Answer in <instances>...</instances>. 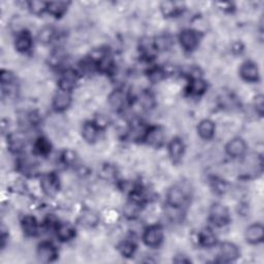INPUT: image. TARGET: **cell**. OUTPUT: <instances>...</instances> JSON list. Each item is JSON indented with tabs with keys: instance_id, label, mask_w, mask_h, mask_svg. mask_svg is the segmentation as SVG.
Returning <instances> with one entry per match:
<instances>
[{
	"instance_id": "cell-1",
	"label": "cell",
	"mask_w": 264,
	"mask_h": 264,
	"mask_svg": "<svg viewBox=\"0 0 264 264\" xmlns=\"http://www.w3.org/2000/svg\"><path fill=\"white\" fill-rule=\"evenodd\" d=\"M209 220L217 227H223L227 225L230 221L228 208L221 203L213 204L211 209H209Z\"/></svg>"
},
{
	"instance_id": "cell-2",
	"label": "cell",
	"mask_w": 264,
	"mask_h": 264,
	"mask_svg": "<svg viewBox=\"0 0 264 264\" xmlns=\"http://www.w3.org/2000/svg\"><path fill=\"white\" fill-rule=\"evenodd\" d=\"M163 238H164V234H163V230L161 227L154 225L145 229V231L143 232L142 239L144 244H147L148 247L156 248L161 244V243L163 242Z\"/></svg>"
},
{
	"instance_id": "cell-3",
	"label": "cell",
	"mask_w": 264,
	"mask_h": 264,
	"mask_svg": "<svg viewBox=\"0 0 264 264\" xmlns=\"http://www.w3.org/2000/svg\"><path fill=\"white\" fill-rule=\"evenodd\" d=\"M41 187L48 196H55L59 191V178L54 172H49L41 177Z\"/></svg>"
},
{
	"instance_id": "cell-4",
	"label": "cell",
	"mask_w": 264,
	"mask_h": 264,
	"mask_svg": "<svg viewBox=\"0 0 264 264\" xmlns=\"http://www.w3.org/2000/svg\"><path fill=\"white\" fill-rule=\"evenodd\" d=\"M58 257V252L55 245L50 242H43L39 245L38 258L40 261L49 263L55 261Z\"/></svg>"
},
{
	"instance_id": "cell-5",
	"label": "cell",
	"mask_w": 264,
	"mask_h": 264,
	"mask_svg": "<svg viewBox=\"0 0 264 264\" xmlns=\"http://www.w3.org/2000/svg\"><path fill=\"white\" fill-rule=\"evenodd\" d=\"M180 43L185 51L192 52L194 51L199 43V38L196 31L187 29L182 31L180 34Z\"/></svg>"
},
{
	"instance_id": "cell-6",
	"label": "cell",
	"mask_w": 264,
	"mask_h": 264,
	"mask_svg": "<svg viewBox=\"0 0 264 264\" xmlns=\"http://www.w3.org/2000/svg\"><path fill=\"white\" fill-rule=\"evenodd\" d=\"M240 251L232 243H223L219 249V258L222 262H231L239 258Z\"/></svg>"
},
{
	"instance_id": "cell-7",
	"label": "cell",
	"mask_w": 264,
	"mask_h": 264,
	"mask_svg": "<svg viewBox=\"0 0 264 264\" xmlns=\"http://www.w3.org/2000/svg\"><path fill=\"white\" fill-rule=\"evenodd\" d=\"M78 80H79V76L77 74V71L72 69H67L63 72L59 79V81H58L59 89L70 92V91L76 87Z\"/></svg>"
},
{
	"instance_id": "cell-8",
	"label": "cell",
	"mask_w": 264,
	"mask_h": 264,
	"mask_svg": "<svg viewBox=\"0 0 264 264\" xmlns=\"http://www.w3.org/2000/svg\"><path fill=\"white\" fill-rule=\"evenodd\" d=\"M240 75L245 81H250V83L259 81V69L257 65L251 61H247L242 64Z\"/></svg>"
},
{
	"instance_id": "cell-9",
	"label": "cell",
	"mask_w": 264,
	"mask_h": 264,
	"mask_svg": "<svg viewBox=\"0 0 264 264\" xmlns=\"http://www.w3.org/2000/svg\"><path fill=\"white\" fill-rule=\"evenodd\" d=\"M164 131L161 127H152V128H148L147 132L143 140L147 142L148 144L152 145V147H160V145L164 142Z\"/></svg>"
},
{
	"instance_id": "cell-10",
	"label": "cell",
	"mask_w": 264,
	"mask_h": 264,
	"mask_svg": "<svg viewBox=\"0 0 264 264\" xmlns=\"http://www.w3.org/2000/svg\"><path fill=\"white\" fill-rule=\"evenodd\" d=\"M245 151H247V144L241 138L231 140L226 145V152L232 158H240L244 156Z\"/></svg>"
},
{
	"instance_id": "cell-11",
	"label": "cell",
	"mask_w": 264,
	"mask_h": 264,
	"mask_svg": "<svg viewBox=\"0 0 264 264\" xmlns=\"http://www.w3.org/2000/svg\"><path fill=\"white\" fill-rule=\"evenodd\" d=\"M186 200V194L183 188L179 186L171 187L167 193V203L170 206L174 207H181L184 204Z\"/></svg>"
},
{
	"instance_id": "cell-12",
	"label": "cell",
	"mask_w": 264,
	"mask_h": 264,
	"mask_svg": "<svg viewBox=\"0 0 264 264\" xmlns=\"http://www.w3.org/2000/svg\"><path fill=\"white\" fill-rule=\"evenodd\" d=\"M264 228L261 224H253L245 230V240L250 244H256L263 241Z\"/></svg>"
},
{
	"instance_id": "cell-13",
	"label": "cell",
	"mask_w": 264,
	"mask_h": 264,
	"mask_svg": "<svg viewBox=\"0 0 264 264\" xmlns=\"http://www.w3.org/2000/svg\"><path fill=\"white\" fill-rule=\"evenodd\" d=\"M70 102H71L70 92L60 90L58 91V93L55 95V97H54L53 106L57 112H63L65 111L66 108H68Z\"/></svg>"
},
{
	"instance_id": "cell-14",
	"label": "cell",
	"mask_w": 264,
	"mask_h": 264,
	"mask_svg": "<svg viewBox=\"0 0 264 264\" xmlns=\"http://www.w3.org/2000/svg\"><path fill=\"white\" fill-rule=\"evenodd\" d=\"M168 152L172 161L179 162L182 159V157H183L185 152V145L183 141L179 138L172 139L168 145Z\"/></svg>"
},
{
	"instance_id": "cell-15",
	"label": "cell",
	"mask_w": 264,
	"mask_h": 264,
	"mask_svg": "<svg viewBox=\"0 0 264 264\" xmlns=\"http://www.w3.org/2000/svg\"><path fill=\"white\" fill-rule=\"evenodd\" d=\"M15 47L17 51L21 53L28 52L32 47V38L28 31H22L18 33L16 41H15Z\"/></svg>"
},
{
	"instance_id": "cell-16",
	"label": "cell",
	"mask_w": 264,
	"mask_h": 264,
	"mask_svg": "<svg viewBox=\"0 0 264 264\" xmlns=\"http://www.w3.org/2000/svg\"><path fill=\"white\" fill-rule=\"evenodd\" d=\"M56 233L61 242H69L76 236V229L69 223H61L56 226Z\"/></svg>"
},
{
	"instance_id": "cell-17",
	"label": "cell",
	"mask_w": 264,
	"mask_h": 264,
	"mask_svg": "<svg viewBox=\"0 0 264 264\" xmlns=\"http://www.w3.org/2000/svg\"><path fill=\"white\" fill-rule=\"evenodd\" d=\"M108 102L115 111H122L127 102V96L122 90H115L108 97Z\"/></svg>"
},
{
	"instance_id": "cell-18",
	"label": "cell",
	"mask_w": 264,
	"mask_h": 264,
	"mask_svg": "<svg viewBox=\"0 0 264 264\" xmlns=\"http://www.w3.org/2000/svg\"><path fill=\"white\" fill-rule=\"evenodd\" d=\"M198 243L205 248H211L217 244V236L211 228H204L198 233Z\"/></svg>"
},
{
	"instance_id": "cell-19",
	"label": "cell",
	"mask_w": 264,
	"mask_h": 264,
	"mask_svg": "<svg viewBox=\"0 0 264 264\" xmlns=\"http://www.w3.org/2000/svg\"><path fill=\"white\" fill-rule=\"evenodd\" d=\"M83 138L87 142H94L99 134V126L95 122H86L81 130Z\"/></svg>"
},
{
	"instance_id": "cell-20",
	"label": "cell",
	"mask_w": 264,
	"mask_h": 264,
	"mask_svg": "<svg viewBox=\"0 0 264 264\" xmlns=\"http://www.w3.org/2000/svg\"><path fill=\"white\" fill-rule=\"evenodd\" d=\"M215 130H216L215 124L211 120H203L198 124V127H197L198 134H199L200 138L203 139V140L213 139V136L215 134Z\"/></svg>"
},
{
	"instance_id": "cell-21",
	"label": "cell",
	"mask_w": 264,
	"mask_h": 264,
	"mask_svg": "<svg viewBox=\"0 0 264 264\" xmlns=\"http://www.w3.org/2000/svg\"><path fill=\"white\" fill-rule=\"evenodd\" d=\"M22 229L23 231L29 236H34L38 234L39 232V223L36 221V219L32 216H25L22 222Z\"/></svg>"
},
{
	"instance_id": "cell-22",
	"label": "cell",
	"mask_w": 264,
	"mask_h": 264,
	"mask_svg": "<svg viewBox=\"0 0 264 264\" xmlns=\"http://www.w3.org/2000/svg\"><path fill=\"white\" fill-rule=\"evenodd\" d=\"M207 85L205 83V81H203L202 78H193L190 80L189 83V93L192 95H202L206 91Z\"/></svg>"
},
{
	"instance_id": "cell-23",
	"label": "cell",
	"mask_w": 264,
	"mask_h": 264,
	"mask_svg": "<svg viewBox=\"0 0 264 264\" xmlns=\"http://www.w3.org/2000/svg\"><path fill=\"white\" fill-rule=\"evenodd\" d=\"M140 211H141V200L135 198L127 203L124 207V214L126 215V217L130 218V219H134V218L139 215Z\"/></svg>"
},
{
	"instance_id": "cell-24",
	"label": "cell",
	"mask_w": 264,
	"mask_h": 264,
	"mask_svg": "<svg viewBox=\"0 0 264 264\" xmlns=\"http://www.w3.org/2000/svg\"><path fill=\"white\" fill-rule=\"evenodd\" d=\"M67 6H68V3L64 1L50 2L47 5V12L50 13L52 16H55L58 18L66 12Z\"/></svg>"
},
{
	"instance_id": "cell-25",
	"label": "cell",
	"mask_w": 264,
	"mask_h": 264,
	"mask_svg": "<svg viewBox=\"0 0 264 264\" xmlns=\"http://www.w3.org/2000/svg\"><path fill=\"white\" fill-rule=\"evenodd\" d=\"M52 145L50 142L45 138H39L36 140L34 143V150L39 155H42V156H47L51 153Z\"/></svg>"
},
{
	"instance_id": "cell-26",
	"label": "cell",
	"mask_w": 264,
	"mask_h": 264,
	"mask_svg": "<svg viewBox=\"0 0 264 264\" xmlns=\"http://www.w3.org/2000/svg\"><path fill=\"white\" fill-rule=\"evenodd\" d=\"M156 51H167L172 44V41L168 35H159L153 41Z\"/></svg>"
},
{
	"instance_id": "cell-27",
	"label": "cell",
	"mask_w": 264,
	"mask_h": 264,
	"mask_svg": "<svg viewBox=\"0 0 264 264\" xmlns=\"http://www.w3.org/2000/svg\"><path fill=\"white\" fill-rule=\"evenodd\" d=\"M119 250L124 257L129 258V257H132L134 255L135 250H136V245L133 242L127 240V241H124L120 244Z\"/></svg>"
},
{
	"instance_id": "cell-28",
	"label": "cell",
	"mask_w": 264,
	"mask_h": 264,
	"mask_svg": "<svg viewBox=\"0 0 264 264\" xmlns=\"http://www.w3.org/2000/svg\"><path fill=\"white\" fill-rule=\"evenodd\" d=\"M161 11H162V14L165 17H174L180 12V8L178 6V3L176 2L165 1V2H162L161 4Z\"/></svg>"
},
{
	"instance_id": "cell-29",
	"label": "cell",
	"mask_w": 264,
	"mask_h": 264,
	"mask_svg": "<svg viewBox=\"0 0 264 264\" xmlns=\"http://www.w3.org/2000/svg\"><path fill=\"white\" fill-rule=\"evenodd\" d=\"M140 103L145 110H151L155 105V98L150 92H142L140 97Z\"/></svg>"
},
{
	"instance_id": "cell-30",
	"label": "cell",
	"mask_w": 264,
	"mask_h": 264,
	"mask_svg": "<svg viewBox=\"0 0 264 264\" xmlns=\"http://www.w3.org/2000/svg\"><path fill=\"white\" fill-rule=\"evenodd\" d=\"M48 2L43 1H30L28 2V7L32 14L34 15H41L44 11H47Z\"/></svg>"
},
{
	"instance_id": "cell-31",
	"label": "cell",
	"mask_w": 264,
	"mask_h": 264,
	"mask_svg": "<svg viewBox=\"0 0 264 264\" xmlns=\"http://www.w3.org/2000/svg\"><path fill=\"white\" fill-rule=\"evenodd\" d=\"M24 141L21 139L19 135H13L10 138V141H8V145L12 151L14 152H20L23 147H24Z\"/></svg>"
},
{
	"instance_id": "cell-32",
	"label": "cell",
	"mask_w": 264,
	"mask_h": 264,
	"mask_svg": "<svg viewBox=\"0 0 264 264\" xmlns=\"http://www.w3.org/2000/svg\"><path fill=\"white\" fill-rule=\"evenodd\" d=\"M54 35H55V32H54L52 28H50V27H44L40 33V40L42 42H50L53 40Z\"/></svg>"
},
{
	"instance_id": "cell-33",
	"label": "cell",
	"mask_w": 264,
	"mask_h": 264,
	"mask_svg": "<svg viewBox=\"0 0 264 264\" xmlns=\"http://www.w3.org/2000/svg\"><path fill=\"white\" fill-rule=\"evenodd\" d=\"M255 106H256V111L262 115L263 114V106H264V103H263V96L262 95H259L256 97V100H255Z\"/></svg>"
}]
</instances>
